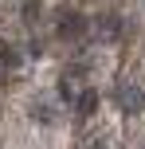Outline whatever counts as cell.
<instances>
[{
	"mask_svg": "<svg viewBox=\"0 0 145 149\" xmlns=\"http://www.w3.org/2000/svg\"><path fill=\"white\" fill-rule=\"evenodd\" d=\"M75 106H78V114H83V118H86V114H94V110H98V94H94V90H83Z\"/></svg>",
	"mask_w": 145,
	"mask_h": 149,
	"instance_id": "cell-3",
	"label": "cell"
},
{
	"mask_svg": "<svg viewBox=\"0 0 145 149\" xmlns=\"http://www.w3.org/2000/svg\"><path fill=\"white\" fill-rule=\"evenodd\" d=\"M59 24H63V36H75V31H83V24H86V20L63 8V12H59Z\"/></svg>",
	"mask_w": 145,
	"mask_h": 149,
	"instance_id": "cell-2",
	"label": "cell"
},
{
	"mask_svg": "<svg viewBox=\"0 0 145 149\" xmlns=\"http://www.w3.org/2000/svg\"><path fill=\"white\" fill-rule=\"evenodd\" d=\"M118 102H122V110H126V114H137L141 106H145V94H141V86H133V82H130V86L118 90Z\"/></svg>",
	"mask_w": 145,
	"mask_h": 149,
	"instance_id": "cell-1",
	"label": "cell"
},
{
	"mask_svg": "<svg viewBox=\"0 0 145 149\" xmlns=\"http://www.w3.org/2000/svg\"><path fill=\"white\" fill-rule=\"evenodd\" d=\"M35 118H47V122H51V118H55V110H51V106H35Z\"/></svg>",
	"mask_w": 145,
	"mask_h": 149,
	"instance_id": "cell-4",
	"label": "cell"
}]
</instances>
